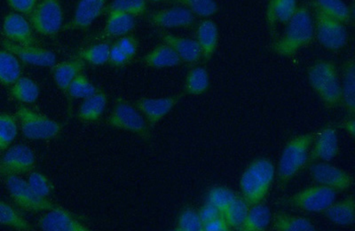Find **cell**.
Returning a JSON list of instances; mask_svg holds the SVG:
<instances>
[{"mask_svg": "<svg viewBox=\"0 0 355 231\" xmlns=\"http://www.w3.org/2000/svg\"><path fill=\"white\" fill-rule=\"evenodd\" d=\"M309 80L311 87L326 107L334 109L341 105V83L335 62L320 61L311 66Z\"/></svg>", "mask_w": 355, "mask_h": 231, "instance_id": "3957f363", "label": "cell"}, {"mask_svg": "<svg viewBox=\"0 0 355 231\" xmlns=\"http://www.w3.org/2000/svg\"><path fill=\"white\" fill-rule=\"evenodd\" d=\"M230 230V226L224 219V217L220 216L216 219L211 220L204 224L202 231H228Z\"/></svg>", "mask_w": 355, "mask_h": 231, "instance_id": "681fc988", "label": "cell"}, {"mask_svg": "<svg viewBox=\"0 0 355 231\" xmlns=\"http://www.w3.org/2000/svg\"><path fill=\"white\" fill-rule=\"evenodd\" d=\"M110 45L107 42L94 44L82 49L78 58L93 66H103L109 62Z\"/></svg>", "mask_w": 355, "mask_h": 231, "instance_id": "ab89813d", "label": "cell"}, {"mask_svg": "<svg viewBox=\"0 0 355 231\" xmlns=\"http://www.w3.org/2000/svg\"><path fill=\"white\" fill-rule=\"evenodd\" d=\"M315 34V23L309 8L299 6L293 18L288 22L283 36L272 45V51L280 56H293L313 42Z\"/></svg>", "mask_w": 355, "mask_h": 231, "instance_id": "6da1fadb", "label": "cell"}, {"mask_svg": "<svg viewBox=\"0 0 355 231\" xmlns=\"http://www.w3.org/2000/svg\"><path fill=\"white\" fill-rule=\"evenodd\" d=\"M182 96L163 98H141L136 101V108L144 116L150 126H154L163 119L180 102Z\"/></svg>", "mask_w": 355, "mask_h": 231, "instance_id": "d6986e66", "label": "cell"}, {"mask_svg": "<svg viewBox=\"0 0 355 231\" xmlns=\"http://www.w3.org/2000/svg\"><path fill=\"white\" fill-rule=\"evenodd\" d=\"M200 219L202 221V223H208L216 218L221 216L220 211L217 207H215L214 205L211 203L205 204L198 212Z\"/></svg>", "mask_w": 355, "mask_h": 231, "instance_id": "c3c4849f", "label": "cell"}, {"mask_svg": "<svg viewBox=\"0 0 355 231\" xmlns=\"http://www.w3.org/2000/svg\"><path fill=\"white\" fill-rule=\"evenodd\" d=\"M315 8L344 24L353 22V12L343 0H315Z\"/></svg>", "mask_w": 355, "mask_h": 231, "instance_id": "4dcf8cb0", "label": "cell"}, {"mask_svg": "<svg viewBox=\"0 0 355 231\" xmlns=\"http://www.w3.org/2000/svg\"><path fill=\"white\" fill-rule=\"evenodd\" d=\"M355 62L354 59L345 63L343 84L341 85L342 104L352 117L355 114Z\"/></svg>", "mask_w": 355, "mask_h": 231, "instance_id": "83f0119b", "label": "cell"}, {"mask_svg": "<svg viewBox=\"0 0 355 231\" xmlns=\"http://www.w3.org/2000/svg\"><path fill=\"white\" fill-rule=\"evenodd\" d=\"M130 61H131V58H129L122 51L116 43H114L110 46L109 62L111 65L115 66L117 68H121L128 65Z\"/></svg>", "mask_w": 355, "mask_h": 231, "instance_id": "bcb514c9", "label": "cell"}, {"mask_svg": "<svg viewBox=\"0 0 355 231\" xmlns=\"http://www.w3.org/2000/svg\"><path fill=\"white\" fill-rule=\"evenodd\" d=\"M27 182L37 194L43 198H49L53 191V185L51 180L43 173L34 170L28 173Z\"/></svg>", "mask_w": 355, "mask_h": 231, "instance_id": "ee69618b", "label": "cell"}, {"mask_svg": "<svg viewBox=\"0 0 355 231\" xmlns=\"http://www.w3.org/2000/svg\"><path fill=\"white\" fill-rule=\"evenodd\" d=\"M116 43L129 58L132 59L138 52V40L135 36H132V35L128 34L119 37Z\"/></svg>", "mask_w": 355, "mask_h": 231, "instance_id": "f6af8a7d", "label": "cell"}, {"mask_svg": "<svg viewBox=\"0 0 355 231\" xmlns=\"http://www.w3.org/2000/svg\"><path fill=\"white\" fill-rule=\"evenodd\" d=\"M21 76V65L17 56L0 49V84L11 87Z\"/></svg>", "mask_w": 355, "mask_h": 231, "instance_id": "f1b7e54d", "label": "cell"}, {"mask_svg": "<svg viewBox=\"0 0 355 231\" xmlns=\"http://www.w3.org/2000/svg\"><path fill=\"white\" fill-rule=\"evenodd\" d=\"M275 176V166L270 160L259 157L243 173L240 189L250 205L262 203L270 191Z\"/></svg>", "mask_w": 355, "mask_h": 231, "instance_id": "7a4b0ae2", "label": "cell"}, {"mask_svg": "<svg viewBox=\"0 0 355 231\" xmlns=\"http://www.w3.org/2000/svg\"><path fill=\"white\" fill-rule=\"evenodd\" d=\"M85 62L80 58L56 63L52 67L53 81L63 93H67L69 85L79 74H83Z\"/></svg>", "mask_w": 355, "mask_h": 231, "instance_id": "7402d4cb", "label": "cell"}, {"mask_svg": "<svg viewBox=\"0 0 355 231\" xmlns=\"http://www.w3.org/2000/svg\"><path fill=\"white\" fill-rule=\"evenodd\" d=\"M147 6V0H113L107 5L104 14L119 12L136 18L145 15Z\"/></svg>", "mask_w": 355, "mask_h": 231, "instance_id": "74e56055", "label": "cell"}, {"mask_svg": "<svg viewBox=\"0 0 355 231\" xmlns=\"http://www.w3.org/2000/svg\"><path fill=\"white\" fill-rule=\"evenodd\" d=\"M107 105V94L103 91H98L80 104L78 113V119L84 122H96L105 112Z\"/></svg>", "mask_w": 355, "mask_h": 231, "instance_id": "484cf974", "label": "cell"}, {"mask_svg": "<svg viewBox=\"0 0 355 231\" xmlns=\"http://www.w3.org/2000/svg\"><path fill=\"white\" fill-rule=\"evenodd\" d=\"M210 87L208 71L202 67L190 69L184 84V92L189 96H201Z\"/></svg>", "mask_w": 355, "mask_h": 231, "instance_id": "836d02e7", "label": "cell"}, {"mask_svg": "<svg viewBox=\"0 0 355 231\" xmlns=\"http://www.w3.org/2000/svg\"><path fill=\"white\" fill-rule=\"evenodd\" d=\"M36 164V156L30 147L26 145H15L8 148L4 156L0 158V175H26L33 172Z\"/></svg>", "mask_w": 355, "mask_h": 231, "instance_id": "8fae6325", "label": "cell"}, {"mask_svg": "<svg viewBox=\"0 0 355 231\" xmlns=\"http://www.w3.org/2000/svg\"><path fill=\"white\" fill-rule=\"evenodd\" d=\"M99 91L83 74H79L69 85L67 94L74 99H87Z\"/></svg>", "mask_w": 355, "mask_h": 231, "instance_id": "60d3db41", "label": "cell"}, {"mask_svg": "<svg viewBox=\"0 0 355 231\" xmlns=\"http://www.w3.org/2000/svg\"><path fill=\"white\" fill-rule=\"evenodd\" d=\"M6 185L12 200L17 207L31 213H43L58 207L59 205L41 197L31 188L26 180L19 176H6Z\"/></svg>", "mask_w": 355, "mask_h": 231, "instance_id": "ba28073f", "label": "cell"}, {"mask_svg": "<svg viewBox=\"0 0 355 231\" xmlns=\"http://www.w3.org/2000/svg\"><path fill=\"white\" fill-rule=\"evenodd\" d=\"M17 117L9 113H0V151H6L18 135Z\"/></svg>", "mask_w": 355, "mask_h": 231, "instance_id": "f35d334b", "label": "cell"}, {"mask_svg": "<svg viewBox=\"0 0 355 231\" xmlns=\"http://www.w3.org/2000/svg\"><path fill=\"white\" fill-rule=\"evenodd\" d=\"M236 198L234 192L227 187L214 186L208 193L207 202L214 205L223 214Z\"/></svg>", "mask_w": 355, "mask_h": 231, "instance_id": "b9f144b4", "label": "cell"}, {"mask_svg": "<svg viewBox=\"0 0 355 231\" xmlns=\"http://www.w3.org/2000/svg\"><path fill=\"white\" fill-rule=\"evenodd\" d=\"M107 21L101 31V39L121 37L132 33L136 27L135 17L123 12H111L107 14Z\"/></svg>", "mask_w": 355, "mask_h": 231, "instance_id": "603a6c76", "label": "cell"}, {"mask_svg": "<svg viewBox=\"0 0 355 231\" xmlns=\"http://www.w3.org/2000/svg\"><path fill=\"white\" fill-rule=\"evenodd\" d=\"M176 231H202L204 223L200 219L198 212L191 207L184 209L178 217Z\"/></svg>", "mask_w": 355, "mask_h": 231, "instance_id": "7bdbcfd3", "label": "cell"}, {"mask_svg": "<svg viewBox=\"0 0 355 231\" xmlns=\"http://www.w3.org/2000/svg\"><path fill=\"white\" fill-rule=\"evenodd\" d=\"M6 1L15 12L27 15V17L39 3V0H6Z\"/></svg>", "mask_w": 355, "mask_h": 231, "instance_id": "7dc6e473", "label": "cell"}, {"mask_svg": "<svg viewBox=\"0 0 355 231\" xmlns=\"http://www.w3.org/2000/svg\"><path fill=\"white\" fill-rule=\"evenodd\" d=\"M107 0H79L71 21L63 26L64 31L85 30L104 14Z\"/></svg>", "mask_w": 355, "mask_h": 231, "instance_id": "2e32d148", "label": "cell"}, {"mask_svg": "<svg viewBox=\"0 0 355 231\" xmlns=\"http://www.w3.org/2000/svg\"><path fill=\"white\" fill-rule=\"evenodd\" d=\"M0 224L12 228L15 230L34 231V228L25 220L17 209L6 202L0 200Z\"/></svg>", "mask_w": 355, "mask_h": 231, "instance_id": "d590c367", "label": "cell"}, {"mask_svg": "<svg viewBox=\"0 0 355 231\" xmlns=\"http://www.w3.org/2000/svg\"><path fill=\"white\" fill-rule=\"evenodd\" d=\"M22 135L28 140H52L61 134L62 126L30 108L21 106L15 112Z\"/></svg>", "mask_w": 355, "mask_h": 231, "instance_id": "5b68a950", "label": "cell"}, {"mask_svg": "<svg viewBox=\"0 0 355 231\" xmlns=\"http://www.w3.org/2000/svg\"><path fill=\"white\" fill-rule=\"evenodd\" d=\"M142 62L148 67L154 69L176 67L182 63L179 55L166 43L154 47L150 53L144 56Z\"/></svg>", "mask_w": 355, "mask_h": 231, "instance_id": "cb8c5ba5", "label": "cell"}, {"mask_svg": "<svg viewBox=\"0 0 355 231\" xmlns=\"http://www.w3.org/2000/svg\"><path fill=\"white\" fill-rule=\"evenodd\" d=\"M324 215L333 223L341 226L353 225L355 221V201L354 196H349L338 203H333L326 209Z\"/></svg>", "mask_w": 355, "mask_h": 231, "instance_id": "d4e9b609", "label": "cell"}, {"mask_svg": "<svg viewBox=\"0 0 355 231\" xmlns=\"http://www.w3.org/2000/svg\"><path fill=\"white\" fill-rule=\"evenodd\" d=\"M159 36L164 43L172 47L182 62L195 65L202 59L201 49L196 40L177 36L166 31H159Z\"/></svg>", "mask_w": 355, "mask_h": 231, "instance_id": "ffe728a7", "label": "cell"}, {"mask_svg": "<svg viewBox=\"0 0 355 231\" xmlns=\"http://www.w3.org/2000/svg\"><path fill=\"white\" fill-rule=\"evenodd\" d=\"M37 225L44 231H89L90 229L71 212L59 207L46 211Z\"/></svg>", "mask_w": 355, "mask_h": 231, "instance_id": "9a60e30c", "label": "cell"}, {"mask_svg": "<svg viewBox=\"0 0 355 231\" xmlns=\"http://www.w3.org/2000/svg\"><path fill=\"white\" fill-rule=\"evenodd\" d=\"M166 2L168 4L182 6L202 18L210 17L218 10L215 0H167Z\"/></svg>", "mask_w": 355, "mask_h": 231, "instance_id": "8d00e7d4", "label": "cell"}, {"mask_svg": "<svg viewBox=\"0 0 355 231\" xmlns=\"http://www.w3.org/2000/svg\"><path fill=\"white\" fill-rule=\"evenodd\" d=\"M150 1H152V2H161V1H163V0H150Z\"/></svg>", "mask_w": 355, "mask_h": 231, "instance_id": "816d5d0a", "label": "cell"}, {"mask_svg": "<svg viewBox=\"0 0 355 231\" xmlns=\"http://www.w3.org/2000/svg\"><path fill=\"white\" fill-rule=\"evenodd\" d=\"M341 126L343 128L345 132L351 136L352 138H354L355 135V119L354 117L350 119L343 120L341 123Z\"/></svg>", "mask_w": 355, "mask_h": 231, "instance_id": "f907efd6", "label": "cell"}, {"mask_svg": "<svg viewBox=\"0 0 355 231\" xmlns=\"http://www.w3.org/2000/svg\"><path fill=\"white\" fill-rule=\"evenodd\" d=\"M316 135V132H307L288 142L279 161L278 178L282 185H287L309 164L310 148Z\"/></svg>", "mask_w": 355, "mask_h": 231, "instance_id": "277c9868", "label": "cell"}, {"mask_svg": "<svg viewBox=\"0 0 355 231\" xmlns=\"http://www.w3.org/2000/svg\"><path fill=\"white\" fill-rule=\"evenodd\" d=\"M338 192L329 187L315 185L304 189L288 198V203L301 210L321 213L328 209L337 199Z\"/></svg>", "mask_w": 355, "mask_h": 231, "instance_id": "30bf717a", "label": "cell"}, {"mask_svg": "<svg viewBox=\"0 0 355 231\" xmlns=\"http://www.w3.org/2000/svg\"><path fill=\"white\" fill-rule=\"evenodd\" d=\"M309 170L317 185L329 187L338 193L347 191L354 185L349 173L328 162H313Z\"/></svg>", "mask_w": 355, "mask_h": 231, "instance_id": "7c38bea8", "label": "cell"}, {"mask_svg": "<svg viewBox=\"0 0 355 231\" xmlns=\"http://www.w3.org/2000/svg\"><path fill=\"white\" fill-rule=\"evenodd\" d=\"M272 228L277 231H315L316 227L306 218L277 213L272 219Z\"/></svg>", "mask_w": 355, "mask_h": 231, "instance_id": "d6a6232c", "label": "cell"}, {"mask_svg": "<svg viewBox=\"0 0 355 231\" xmlns=\"http://www.w3.org/2000/svg\"><path fill=\"white\" fill-rule=\"evenodd\" d=\"M107 125L137 135L145 141L150 139V125L137 108L128 101L117 98L113 110L107 119Z\"/></svg>", "mask_w": 355, "mask_h": 231, "instance_id": "52a82bcc", "label": "cell"}, {"mask_svg": "<svg viewBox=\"0 0 355 231\" xmlns=\"http://www.w3.org/2000/svg\"><path fill=\"white\" fill-rule=\"evenodd\" d=\"M312 151L309 153V164L322 161L329 162L337 157L339 153L338 136L337 130L331 126L323 128L316 135L313 142Z\"/></svg>", "mask_w": 355, "mask_h": 231, "instance_id": "ac0fdd59", "label": "cell"}, {"mask_svg": "<svg viewBox=\"0 0 355 231\" xmlns=\"http://www.w3.org/2000/svg\"><path fill=\"white\" fill-rule=\"evenodd\" d=\"M1 45L3 49L17 56L19 61L25 65L43 68H52L56 65V55L49 49H42L36 45H18L6 39L1 40Z\"/></svg>", "mask_w": 355, "mask_h": 231, "instance_id": "4fadbf2b", "label": "cell"}, {"mask_svg": "<svg viewBox=\"0 0 355 231\" xmlns=\"http://www.w3.org/2000/svg\"><path fill=\"white\" fill-rule=\"evenodd\" d=\"M10 94L15 100L22 103L31 104L39 99V85L28 77H21L11 85Z\"/></svg>", "mask_w": 355, "mask_h": 231, "instance_id": "f546056e", "label": "cell"}, {"mask_svg": "<svg viewBox=\"0 0 355 231\" xmlns=\"http://www.w3.org/2000/svg\"><path fill=\"white\" fill-rule=\"evenodd\" d=\"M315 33L322 46L329 51H338L348 42L345 24L315 8Z\"/></svg>", "mask_w": 355, "mask_h": 231, "instance_id": "9c48e42d", "label": "cell"}, {"mask_svg": "<svg viewBox=\"0 0 355 231\" xmlns=\"http://www.w3.org/2000/svg\"><path fill=\"white\" fill-rule=\"evenodd\" d=\"M297 8V0H269L266 18L269 26L274 28L275 24H287L293 18Z\"/></svg>", "mask_w": 355, "mask_h": 231, "instance_id": "4316f807", "label": "cell"}, {"mask_svg": "<svg viewBox=\"0 0 355 231\" xmlns=\"http://www.w3.org/2000/svg\"><path fill=\"white\" fill-rule=\"evenodd\" d=\"M148 21L155 26L163 28H190L196 23V15L182 6H173L151 12Z\"/></svg>", "mask_w": 355, "mask_h": 231, "instance_id": "e0dca14e", "label": "cell"}, {"mask_svg": "<svg viewBox=\"0 0 355 231\" xmlns=\"http://www.w3.org/2000/svg\"><path fill=\"white\" fill-rule=\"evenodd\" d=\"M28 19L37 34L56 36L62 30L64 21L61 0H40Z\"/></svg>", "mask_w": 355, "mask_h": 231, "instance_id": "8992f818", "label": "cell"}, {"mask_svg": "<svg viewBox=\"0 0 355 231\" xmlns=\"http://www.w3.org/2000/svg\"><path fill=\"white\" fill-rule=\"evenodd\" d=\"M2 33L6 40L21 46L36 45L33 28L24 15L12 12L6 15L2 25Z\"/></svg>", "mask_w": 355, "mask_h": 231, "instance_id": "5bb4252c", "label": "cell"}, {"mask_svg": "<svg viewBox=\"0 0 355 231\" xmlns=\"http://www.w3.org/2000/svg\"><path fill=\"white\" fill-rule=\"evenodd\" d=\"M196 40L201 49L202 59L209 62L214 57L218 43V30L214 21L205 19L198 24Z\"/></svg>", "mask_w": 355, "mask_h": 231, "instance_id": "44dd1931", "label": "cell"}, {"mask_svg": "<svg viewBox=\"0 0 355 231\" xmlns=\"http://www.w3.org/2000/svg\"><path fill=\"white\" fill-rule=\"evenodd\" d=\"M271 221V212L262 203L250 205L246 220L240 230L263 231L268 229Z\"/></svg>", "mask_w": 355, "mask_h": 231, "instance_id": "1f68e13d", "label": "cell"}, {"mask_svg": "<svg viewBox=\"0 0 355 231\" xmlns=\"http://www.w3.org/2000/svg\"><path fill=\"white\" fill-rule=\"evenodd\" d=\"M250 205L243 198L236 197L222 216L226 220L230 230H240L246 220Z\"/></svg>", "mask_w": 355, "mask_h": 231, "instance_id": "e575fe53", "label": "cell"}]
</instances>
